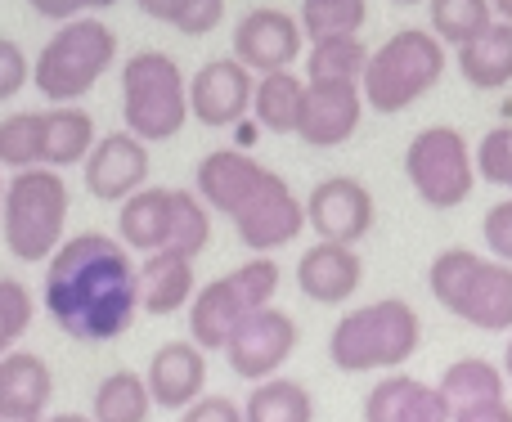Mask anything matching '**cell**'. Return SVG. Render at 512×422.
I'll list each match as a JSON object with an SVG mask.
<instances>
[{"instance_id":"cell-18","label":"cell","mask_w":512,"mask_h":422,"mask_svg":"<svg viewBox=\"0 0 512 422\" xmlns=\"http://www.w3.org/2000/svg\"><path fill=\"white\" fill-rule=\"evenodd\" d=\"M364 283V261L355 247L315 243L297 261V288L319 306H346Z\"/></svg>"},{"instance_id":"cell-50","label":"cell","mask_w":512,"mask_h":422,"mask_svg":"<svg viewBox=\"0 0 512 422\" xmlns=\"http://www.w3.org/2000/svg\"><path fill=\"white\" fill-rule=\"evenodd\" d=\"M391 5H423V0H391Z\"/></svg>"},{"instance_id":"cell-22","label":"cell","mask_w":512,"mask_h":422,"mask_svg":"<svg viewBox=\"0 0 512 422\" xmlns=\"http://www.w3.org/2000/svg\"><path fill=\"white\" fill-rule=\"evenodd\" d=\"M198 279L194 261L180 252H149L140 265V310L149 315H176L194 301Z\"/></svg>"},{"instance_id":"cell-15","label":"cell","mask_w":512,"mask_h":422,"mask_svg":"<svg viewBox=\"0 0 512 422\" xmlns=\"http://www.w3.org/2000/svg\"><path fill=\"white\" fill-rule=\"evenodd\" d=\"M364 117L360 86H333V81H306L297 113V140L310 149H342Z\"/></svg>"},{"instance_id":"cell-48","label":"cell","mask_w":512,"mask_h":422,"mask_svg":"<svg viewBox=\"0 0 512 422\" xmlns=\"http://www.w3.org/2000/svg\"><path fill=\"white\" fill-rule=\"evenodd\" d=\"M50 422H95V418H81V414H54Z\"/></svg>"},{"instance_id":"cell-25","label":"cell","mask_w":512,"mask_h":422,"mask_svg":"<svg viewBox=\"0 0 512 422\" xmlns=\"http://www.w3.org/2000/svg\"><path fill=\"white\" fill-rule=\"evenodd\" d=\"M454 63H459V77L472 90H504L512 81V23L495 18L477 41L459 45Z\"/></svg>"},{"instance_id":"cell-37","label":"cell","mask_w":512,"mask_h":422,"mask_svg":"<svg viewBox=\"0 0 512 422\" xmlns=\"http://www.w3.org/2000/svg\"><path fill=\"white\" fill-rule=\"evenodd\" d=\"M481 243L490 247L495 261L512 265V198H504V203H495L486 211V220H481Z\"/></svg>"},{"instance_id":"cell-9","label":"cell","mask_w":512,"mask_h":422,"mask_svg":"<svg viewBox=\"0 0 512 422\" xmlns=\"http://www.w3.org/2000/svg\"><path fill=\"white\" fill-rule=\"evenodd\" d=\"M301 229H306V203L292 194V185L279 171H265L256 194L234 211V234L252 256H270L279 247L297 243Z\"/></svg>"},{"instance_id":"cell-35","label":"cell","mask_w":512,"mask_h":422,"mask_svg":"<svg viewBox=\"0 0 512 422\" xmlns=\"http://www.w3.org/2000/svg\"><path fill=\"white\" fill-rule=\"evenodd\" d=\"M472 158H477V180L499 185V189H508L512 194V126H495V131H486Z\"/></svg>"},{"instance_id":"cell-23","label":"cell","mask_w":512,"mask_h":422,"mask_svg":"<svg viewBox=\"0 0 512 422\" xmlns=\"http://www.w3.org/2000/svg\"><path fill=\"white\" fill-rule=\"evenodd\" d=\"M50 396H54V378L41 355L32 351L0 355V414L41 418L50 409Z\"/></svg>"},{"instance_id":"cell-11","label":"cell","mask_w":512,"mask_h":422,"mask_svg":"<svg viewBox=\"0 0 512 422\" xmlns=\"http://www.w3.org/2000/svg\"><path fill=\"white\" fill-rule=\"evenodd\" d=\"M306 32L288 9L256 5L234 27V59L252 72V77H270V72H288L301 59Z\"/></svg>"},{"instance_id":"cell-8","label":"cell","mask_w":512,"mask_h":422,"mask_svg":"<svg viewBox=\"0 0 512 422\" xmlns=\"http://www.w3.org/2000/svg\"><path fill=\"white\" fill-rule=\"evenodd\" d=\"M405 180L427 207H463L477 189V158H472L468 135L454 126H423L405 149Z\"/></svg>"},{"instance_id":"cell-36","label":"cell","mask_w":512,"mask_h":422,"mask_svg":"<svg viewBox=\"0 0 512 422\" xmlns=\"http://www.w3.org/2000/svg\"><path fill=\"white\" fill-rule=\"evenodd\" d=\"M230 279L239 283V292L248 297L252 310H265V306H274V292H279L283 270L274 256H252V261H243L239 270H230Z\"/></svg>"},{"instance_id":"cell-26","label":"cell","mask_w":512,"mask_h":422,"mask_svg":"<svg viewBox=\"0 0 512 422\" xmlns=\"http://www.w3.org/2000/svg\"><path fill=\"white\" fill-rule=\"evenodd\" d=\"M441 396L450 400V409L495 405V400H508V378L495 360L468 355V360H454L450 369L441 373Z\"/></svg>"},{"instance_id":"cell-17","label":"cell","mask_w":512,"mask_h":422,"mask_svg":"<svg viewBox=\"0 0 512 422\" xmlns=\"http://www.w3.org/2000/svg\"><path fill=\"white\" fill-rule=\"evenodd\" d=\"M265 171H270V167H261L252 153L216 149V153H207V158L198 162L194 194L207 203V211H221V216L234 220V211H239L256 194V185L265 180Z\"/></svg>"},{"instance_id":"cell-43","label":"cell","mask_w":512,"mask_h":422,"mask_svg":"<svg viewBox=\"0 0 512 422\" xmlns=\"http://www.w3.org/2000/svg\"><path fill=\"white\" fill-rule=\"evenodd\" d=\"M140 5V14L144 18H153V23H176V9H180V0H135Z\"/></svg>"},{"instance_id":"cell-51","label":"cell","mask_w":512,"mask_h":422,"mask_svg":"<svg viewBox=\"0 0 512 422\" xmlns=\"http://www.w3.org/2000/svg\"><path fill=\"white\" fill-rule=\"evenodd\" d=\"M0 207H5V176H0Z\"/></svg>"},{"instance_id":"cell-7","label":"cell","mask_w":512,"mask_h":422,"mask_svg":"<svg viewBox=\"0 0 512 422\" xmlns=\"http://www.w3.org/2000/svg\"><path fill=\"white\" fill-rule=\"evenodd\" d=\"M122 122L135 140H176L189 122V81L167 50H140L122 63Z\"/></svg>"},{"instance_id":"cell-44","label":"cell","mask_w":512,"mask_h":422,"mask_svg":"<svg viewBox=\"0 0 512 422\" xmlns=\"http://www.w3.org/2000/svg\"><path fill=\"white\" fill-rule=\"evenodd\" d=\"M256 131H261V126H256V122H248V117H243V122H239V149H243V153H248L252 144L261 140V135H256Z\"/></svg>"},{"instance_id":"cell-19","label":"cell","mask_w":512,"mask_h":422,"mask_svg":"<svg viewBox=\"0 0 512 422\" xmlns=\"http://www.w3.org/2000/svg\"><path fill=\"white\" fill-rule=\"evenodd\" d=\"M248 315H252V306L230 274L203 283V288L194 292V301H189V342H194L198 351H225Z\"/></svg>"},{"instance_id":"cell-20","label":"cell","mask_w":512,"mask_h":422,"mask_svg":"<svg viewBox=\"0 0 512 422\" xmlns=\"http://www.w3.org/2000/svg\"><path fill=\"white\" fill-rule=\"evenodd\" d=\"M454 409L441 396V387L409 378V373H387L364 400V422H450Z\"/></svg>"},{"instance_id":"cell-34","label":"cell","mask_w":512,"mask_h":422,"mask_svg":"<svg viewBox=\"0 0 512 422\" xmlns=\"http://www.w3.org/2000/svg\"><path fill=\"white\" fill-rule=\"evenodd\" d=\"M32 315H36V297L27 292V283L0 279V355H9L23 342V333L32 328Z\"/></svg>"},{"instance_id":"cell-4","label":"cell","mask_w":512,"mask_h":422,"mask_svg":"<svg viewBox=\"0 0 512 422\" xmlns=\"http://www.w3.org/2000/svg\"><path fill=\"white\" fill-rule=\"evenodd\" d=\"M445 68H450V54L427 27H400L378 50H369V68H364L360 81L364 108H373L382 117L405 113L427 90L441 86Z\"/></svg>"},{"instance_id":"cell-42","label":"cell","mask_w":512,"mask_h":422,"mask_svg":"<svg viewBox=\"0 0 512 422\" xmlns=\"http://www.w3.org/2000/svg\"><path fill=\"white\" fill-rule=\"evenodd\" d=\"M450 422H512V405L508 400H495V405H468V409H454Z\"/></svg>"},{"instance_id":"cell-41","label":"cell","mask_w":512,"mask_h":422,"mask_svg":"<svg viewBox=\"0 0 512 422\" xmlns=\"http://www.w3.org/2000/svg\"><path fill=\"white\" fill-rule=\"evenodd\" d=\"M36 18H50V23H72L81 18V0H27Z\"/></svg>"},{"instance_id":"cell-33","label":"cell","mask_w":512,"mask_h":422,"mask_svg":"<svg viewBox=\"0 0 512 422\" xmlns=\"http://www.w3.org/2000/svg\"><path fill=\"white\" fill-rule=\"evenodd\" d=\"M0 167H41V113H9L0 122Z\"/></svg>"},{"instance_id":"cell-13","label":"cell","mask_w":512,"mask_h":422,"mask_svg":"<svg viewBox=\"0 0 512 422\" xmlns=\"http://www.w3.org/2000/svg\"><path fill=\"white\" fill-rule=\"evenodd\" d=\"M252 72L239 59H207L203 68L189 77V117L212 131L239 126L252 113Z\"/></svg>"},{"instance_id":"cell-10","label":"cell","mask_w":512,"mask_h":422,"mask_svg":"<svg viewBox=\"0 0 512 422\" xmlns=\"http://www.w3.org/2000/svg\"><path fill=\"white\" fill-rule=\"evenodd\" d=\"M297 342H301L297 319L283 315L279 306H265V310H252L239 324V333L225 346V360H230V369L243 382H265V378H279V369L297 351Z\"/></svg>"},{"instance_id":"cell-6","label":"cell","mask_w":512,"mask_h":422,"mask_svg":"<svg viewBox=\"0 0 512 422\" xmlns=\"http://www.w3.org/2000/svg\"><path fill=\"white\" fill-rule=\"evenodd\" d=\"M68 180L50 167H27L5 180V207L0 229L5 247L27 265H41L59 252L63 229H68Z\"/></svg>"},{"instance_id":"cell-49","label":"cell","mask_w":512,"mask_h":422,"mask_svg":"<svg viewBox=\"0 0 512 422\" xmlns=\"http://www.w3.org/2000/svg\"><path fill=\"white\" fill-rule=\"evenodd\" d=\"M0 422H41V418H23V414H0Z\"/></svg>"},{"instance_id":"cell-28","label":"cell","mask_w":512,"mask_h":422,"mask_svg":"<svg viewBox=\"0 0 512 422\" xmlns=\"http://www.w3.org/2000/svg\"><path fill=\"white\" fill-rule=\"evenodd\" d=\"M243 422H315V400L292 378H265L243 400Z\"/></svg>"},{"instance_id":"cell-32","label":"cell","mask_w":512,"mask_h":422,"mask_svg":"<svg viewBox=\"0 0 512 422\" xmlns=\"http://www.w3.org/2000/svg\"><path fill=\"white\" fill-rule=\"evenodd\" d=\"M490 23H495L490 0H432V27H427V32H432L441 45H454V50H459V45L477 41Z\"/></svg>"},{"instance_id":"cell-29","label":"cell","mask_w":512,"mask_h":422,"mask_svg":"<svg viewBox=\"0 0 512 422\" xmlns=\"http://www.w3.org/2000/svg\"><path fill=\"white\" fill-rule=\"evenodd\" d=\"M364 68H369V50L360 36H328V41H310L306 50V81L360 86Z\"/></svg>"},{"instance_id":"cell-45","label":"cell","mask_w":512,"mask_h":422,"mask_svg":"<svg viewBox=\"0 0 512 422\" xmlns=\"http://www.w3.org/2000/svg\"><path fill=\"white\" fill-rule=\"evenodd\" d=\"M490 9H495L499 23H512V0H490Z\"/></svg>"},{"instance_id":"cell-16","label":"cell","mask_w":512,"mask_h":422,"mask_svg":"<svg viewBox=\"0 0 512 422\" xmlns=\"http://www.w3.org/2000/svg\"><path fill=\"white\" fill-rule=\"evenodd\" d=\"M149 396L158 409L185 414L194 400L207 396V355L194 342H167L149 360Z\"/></svg>"},{"instance_id":"cell-2","label":"cell","mask_w":512,"mask_h":422,"mask_svg":"<svg viewBox=\"0 0 512 422\" xmlns=\"http://www.w3.org/2000/svg\"><path fill=\"white\" fill-rule=\"evenodd\" d=\"M418 342H423V324L414 306L400 297H382L337 319L328 333V360L342 373H391L414 360Z\"/></svg>"},{"instance_id":"cell-1","label":"cell","mask_w":512,"mask_h":422,"mask_svg":"<svg viewBox=\"0 0 512 422\" xmlns=\"http://www.w3.org/2000/svg\"><path fill=\"white\" fill-rule=\"evenodd\" d=\"M41 306L72 342H113L140 315V265L122 238L99 229L63 238L45 261Z\"/></svg>"},{"instance_id":"cell-46","label":"cell","mask_w":512,"mask_h":422,"mask_svg":"<svg viewBox=\"0 0 512 422\" xmlns=\"http://www.w3.org/2000/svg\"><path fill=\"white\" fill-rule=\"evenodd\" d=\"M122 5V0H81V9H90V14H99V9H113Z\"/></svg>"},{"instance_id":"cell-27","label":"cell","mask_w":512,"mask_h":422,"mask_svg":"<svg viewBox=\"0 0 512 422\" xmlns=\"http://www.w3.org/2000/svg\"><path fill=\"white\" fill-rule=\"evenodd\" d=\"M301 95L306 81L297 72H270L252 86V122L270 135H297V113H301Z\"/></svg>"},{"instance_id":"cell-39","label":"cell","mask_w":512,"mask_h":422,"mask_svg":"<svg viewBox=\"0 0 512 422\" xmlns=\"http://www.w3.org/2000/svg\"><path fill=\"white\" fill-rule=\"evenodd\" d=\"M221 18H225V0H180L176 23L171 27L185 36H207L221 27Z\"/></svg>"},{"instance_id":"cell-31","label":"cell","mask_w":512,"mask_h":422,"mask_svg":"<svg viewBox=\"0 0 512 422\" xmlns=\"http://www.w3.org/2000/svg\"><path fill=\"white\" fill-rule=\"evenodd\" d=\"M212 243V211L194 189H171V238L162 252H180L194 261Z\"/></svg>"},{"instance_id":"cell-5","label":"cell","mask_w":512,"mask_h":422,"mask_svg":"<svg viewBox=\"0 0 512 422\" xmlns=\"http://www.w3.org/2000/svg\"><path fill=\"white\" fill-rule=\"evenodd\" d=\"M117 63V32L95 14H81L72 23H59L54 36L41 45L32 63V86L50 104H77L86 99L108 68Z\"/></svg>"},{"instance_id":"cell-3","label":"cell","mask_w":512,"mask_h":422,"mask_svg":"<svg viewBox=\"0 0 512 422\" xmlns=\"http://www.w3.org/2000/svg\"><path fill=\"white\" fill-rule=\"evenodd\" d=\"M427 288L463 324L481 333H512V265L472 247H445L427 265Z\"/></svg>"},{"instance_id":"cell-24","label":"cell","mask_w":512,"mask_h":422,"mask_svg":"<svg viewBox=\"0 0 512 422\" xmlns=\"http://www.w3.org/2000/svg\"><path fill=\"white\" fill-rule=\"evenodd\" d=\"M117 238L122 247L135 252H162L171 238V189L162 185H144L140 194H131L117 207Z\"/></svg>"},{"instance_id":"cell-40","label":"cell","mask_w":512,"mask_h":422,"mask_svg":"<svg viewBox=\"0 0 512 422\" xmlns=\"http://www.w3.org/2000/svg\"><path fill=\"white\" fill-rule=\"evenodd\" d=\"M180 422H243V405H234L230 396H203L180 414Z\"/></svg>"},{"instance_id":"cell-12","label":"cell","mask_w":512,"mask_h":422,"mask_svg":"<svg viewBox=\"0 0 512 422\" xmlns=\"http://www.w3.org/2000/svg\"><path fill=\"white\" fill-rule=\"evenodd\" d=\"M373 194L364 180L355 176H328L310 189L306 198V225L319 234V243H342L355 247L373 229Z\"/></svg>"},{"instance_id":"cell-14","label":"cell","mask_w":512,"mask_h":422,"mask_svg":"<svg viewBox=\"0 0 512 422\" xmlns=\"http://www.w3.org/2000/svg\"><path fill=\"white\" fill-rule=\"evenodd\" d=\"M90 198L99 203H126L131 194H140L149 185V144L135 140L131 131H113L99 135L90 158L81 162Z\"/></svg>"},{"instance_id":"cell-21","label":"cell","mask_w":512,"mask_h":422,"mask_svg":"<svg viewBox=\"0 0 512 422\" xmlns=\"http://www.w3.org/2000/svg\"><path fill=\"white\" fill-rule=\"evenodd\" d=\"M99 131L95 117L81 104H50L41 113V167L63 171V167H81L95 149Z\"/></svg>"},{"instance_id":"cell-38","label":"cell","mask_w":512,"mask_h":422,"mask_svg":"<svg viewBox=\"0 0 512 422\" xmlns=\"http://www.w3.org/2000/svg\"><path fill=\"white\" fill-rule=\"evenodd\" d=\"M27 81H32V59L23 54V45H18V41L0 36V104H5V99H14Z\"/></svg>"},{"instance_id":"cell-30","label":"cell","mask_w":512,"mask_h":422,"mask_svg":"<svg viewBox=\"0 0 512 422\" xmlns=\"http://www.w3.org/2000/svg\"><path fill=\"white\" fill-rule=\"evenodd\" d=\"M149 409H153L149 382L131 369L108 373L95 387V400H90V418L95 422H149Z\"/></svg>"},{"instance_id":"cell-47","label":"cell","mask_w":512,"mask_h":422,"mask_svg":"<svg viewBox=\"0 0 512 422\" xmlns=\"http://www.w3.org/2000/svg\"><path fill=\"white\" fill-rule=\"evenodd\" d=\"M499 369H504V378L512 382V337H508V351H504V364H499Z\"/></svg>"}]
</instances>
